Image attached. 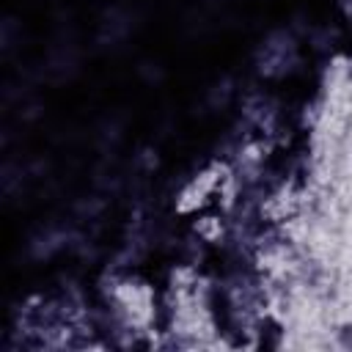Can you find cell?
<instances>
[{"instance_id": "obj_1", "label": "cell", "mask_w": 352, "mask_h": 352, "mask_svg": "<svg viewBox=\"0 0 352 352\" xmlns=\"http://www.w3.org/2000/svg\"><path fill=\"white\" fill-rule=\"evenodd\" d=\"M204 314L209 319V327L226 341L236 327H242L239 322V308H236V300L234 294L220 286V283H212L206 292H204Z\"/></svg>"}, {"instance_id": "obj_2", "label": "cell", "mask_w": 352, "mask_h": 352, "mask_svg": "<svg viewBox=\"0 0 352 352\" xmlns=\"http://www.w3.org/2000/svg\"><path fill=\"white\" fill-rule=\"evenodd\" d=\"M250 333H253V349H280L286 344V324L272 311L256 314V319L250 322Z\"/></svg>"}]
</instances>
